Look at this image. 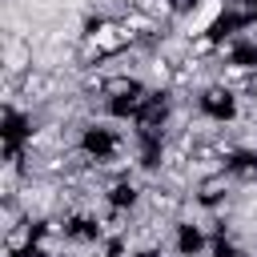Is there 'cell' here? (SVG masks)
I'll return each instance as SVG.
<instances>
[{"instance_id":"obj_5","label":"cell","mask_w":257,"mask_h":257,"mask_svg":"<svg viewBox=\"0 0 257 257\" xmlns=\"http://www.w3.org/2000/svg\"><path fill=\"white\" fill-rule=\"evenodd\" d=\"M145 205L153 209V213H161V217H169V213H177L181 205H185V193H177L173 185H149L145 189Z\"/></svg>"},{"instance_id":"obj_2","label":"cell","mask_w":257,"mask_h":257,"mask_svg":"<svg viewBox=\"0 0 257 257\" xmlns=\"http://www.w3.org/2000/svg\"><path fill=\"white\" fill-rule=\"evenodd\" d=\"M225 12H229V0H193V4H185L181 36L193 40V36H201V32H221Z\"/></svg>"},{"instance_id":"obj_4","label":"cell","mask_w":257,"mask_h":257,"mask_svg":"<svg viewBox=\"0 0 257 257\" xmlns=\"http://www.w3.org/2000/svg\"><path fill=\"white\" fill-rule=\"evenodd\" d=\"M28 68H36V64H32V40L8 36V44H4V72H8V76H24Z\"/></svg>"},{"instance_id":"obj_1","label":"cell","mask_w":257,"mask_h":257,"mask_svg":"<svg viewBox=\"0 0 257 257\" xmlns=\"http://www.w3.org/2000/svg\"><path fill=\"white\" fill-rule=\"evenodd\" d=\"M84 36L92 40V48H96L104 60L137 48V40H133V32L124 28L120 16H96V20H88V24H84Z\"/></svg>"},{"instance_id":"obj_3","label":"cell","mask_w":257,"mask_h":257,"mask_svg":"<svg viewBox=\"0 0 257 257\" xmlns=\"http://www.w3.org/2000/svg\"><path fill=\"white\" fill-rule=\"evenodd\" d=\"M60 88H64V76L56 72V68H28L24 76H20V100L24 104H52L56 96H60Z\"/></svg>"}]
</instances>
